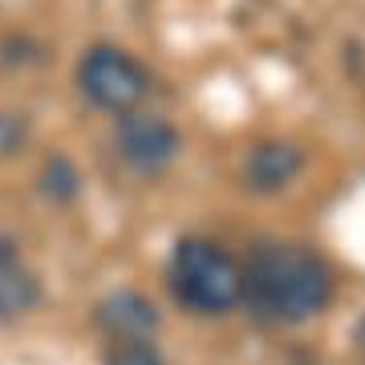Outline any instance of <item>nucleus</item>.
Segmentation results:
<instances>
[{
    "instance_id": "1",
    "label": "nucleus",
    "mask_w": 365,
    "mask_h": 365,
    "mask_svg": "<svg viewBox=\"0 0 365 365\" xmlns=\"http://www.w3.org/2000/svg\"><path fill=\"white\" fill-rule=\"evenodd\" d=\"M240 304H248L252 317L268 325H304L325 313L337 292L329 260L304 244H260L252 248L248 264H240Z\"/></svg>"
},
{
    "instance_id": "2",
    "label": "nucleus",
    "mask_w": 365,
    "mask_h": 365,
    "mask_svg": "<svg viewBox=\"0 0 365 365\" xmlns=\"http://www.w3.org/2000/svg\"><path fill=\"white\" fill-rule=\"evenodd\" d=\"M167 288L187 313L199 317H223L240 304L244 272L232 252L215 240L187 235L175 244L167 264Z\"/></svg>"
},
{
    "instance_id": "3",
    "label": "nucleus",
    "mask_w": 365,
    "mask_h": 365,
    "mask_svg": "<svg viewBox=\"0 0 365 365\" xmlns=\"http://www.w3.org/2000/svg\"><path fill=\"white\" fill-rule=\"evenodd\" d=\"M73 81H78V93L98 114L114 118L143 110L146 98H150V73L122 45H90L81 53Z\"/></svg>"
},
{
    "instance_id": "4",
    "label": "nucleus",
    "mask_w": 365,
    "mask_h": 365,
    "mask_svg": "<svg viewBox=\"0 0 365 365\" xmlns=\"http://www.w3.org/2000/svg\"><path fill=\"white\" fill-rule=\"evenodd\" d=\"M114 146H118V158H122L134 175H163V170L179 158L182 138L163 114L130 110V114L118 118Z\"/></svg>"
},
{
    "instance_id": "5",
    "label": "nucleus",
    "mask_w": 365,
    "mask_h": 365,
    "mask_svg": "<svg viewBox=\"0 0 365 365\" xmlns=\"http://www.w3.org/2000/svg\"><path fill=\"white\" fill-rule=\"evenodd\" d=\"M98 329H102L106 337L114 341H126V337H155L158 325H163V317H158L155 300L143 297V292H134V288H122V292H110V297L98 304V313H93Z\"/></svg>"
},
{
    "instance_id": "6",
    "label": "nucleus",
    "mask_w": 365,
    "mask_h": 365,
    "mask_svg": "<svg viewBox=\"0 0 365 365\" xmlns=\"http://www.w3.org/2000/svg\"><path fill=\"white\" fill-rule=\"evenodd\" d=\"M300 167H304L300 146L284 143V138H272V143H260L248 155V163H244V182H248V191H256V195H276V191H284L288 182L297 179Z\"/></svg>"
},
{
    "instance_id": "7",
    "label": "nucleus",
    "mask_w": 365,
    "mask_h": 365,
    "mask_svg": "<svg viewBox=\"0 0 365 365\" xmlns=\"http://www.w3.org/2000/svg\"><path fill=\"white\" fill-rule=\"evenodd\" d=\"M37 300H41V284L25 264L13 260L0 268V325L25 317L29 309H37Z\"/></svg>"
},
{
    "instance_id": "8",
    "label": "nucleus",
    "mask_w": 365,
    "mask_h": 365,
    "mask_svg": "<svg viewBox=\"0 0 365 365\" xmlns=\"http://www.w3.org/2000/svg\"><path fill=\"white\" fill-rule=\"evenodd\" d=\"M102 365H167L163 353L155 349L150 337H126V341H114L106 337V349H102Z\"/></svg>"
},
{
    "instance_id": "9",
    "label": "nucleus",
    "mask_w": 365,
    "mask_h": 365,
    "mask_svg": "<svg viewBox=\"0 0 365 365\" xmlns=\"http://www.w3.org/2000/svg\"><path fill=\"white\" fill-rule=\"evenodd\" d=\"M41 191L53 195L57 203H69L78 195V170L69 167L66 158H49V167L41 170Z\"/></svg>"
},
{
    "instance_id": "10",
    "label": "nucleus",
    "mask_w": 365,
    "mask_h": 365,
    "mask_svg": "<svg viewBox=\"0 0 365 365\" xmlns=\"http://www.w3.org/2000/svg\"><path fill=\"white\" fill-rule=\"evenodd\" d=\"M25 143V122L16 114H0V155H13Z\"/></svg>"
},
{
    "instance_id": "11",
    "label": "nucleus",
    "mask_w": 365,
    "mask_h": 365,
    "mask_svg": "<svg viewBox=\"0 0 365 365\" xmlns=\"http://www.w3.org/2000/svg\"><path fill=\"white\" fill-rule=\"evenodd\" d=\"M13 260H21V256H16V244L9 240V235H0V268L13 264Z\"/></svg>"
}]
</instances>
